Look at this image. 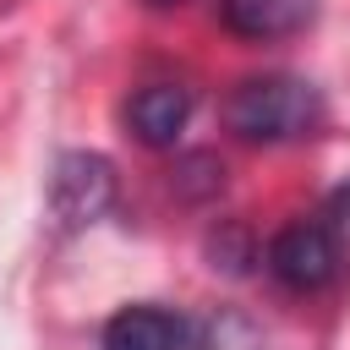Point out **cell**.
Returning a JSON list of instances; mask_svg holds the SVG:
<instances>
[{
  "label": "cell",
  "mask_w": 350,
  "mask_h": 350,
  "mask_svg": "<svg viewBox=\"0 0 350 350\" xmlns=\"http://www.w3.org/2000/svg\"><path fill=\"white\" fill-rule=\"evenodd\" d=\"M126 120H131L137 142L170 148V142L186 131V120H191V88H180V82H148V88L126 104Z\"/></svg>",
  "instance_id": "5"
},
{
  "label": "cell",
  "mask_w": 350,
  "mask_h": 350,
  "mask_svg": "<svg viewBox=\"0 0 350 350\" xmlns=\"http://www.w3.org/2000/svg\"><path fill=\"white\" fill-rule=\"evenodd\" d=\"M268 273L295 290V295H312L323 290L334 273H339V241L328 224H284L273 241H268Z\"/></svg>",
  "instance_id": "2"
},
{
  "label": "cell",
  "mask_w": 350,
  "mask_h": 350,
  "mask_svg": "<svg viewBox=\"0 0 350 350\" xmlns=\"http://www.w3.org/2000/svg\"><path fill=\"white\" fill-rule=\"evenodd\" d=\"M224 126L246 142H295L323 126V93L290 71L246 77L224 98Z\"/></svg>",
  "instance_id": "1"
},
{
  "label": "cell",
  "mask_w": 350,
  "mask_h": 350,
  "mask_svg": "<svg viewBox=\"0 0 350 350\" xmlns=\"http://www.w3.org/2000/svg\"><path fill=\"white\" fill-rule=\"evenodd\" d=\"M148 5H180V0H148Z\"/></svg>",
  "instance_id": "8"
},
{
  "label": "cell",
  "mask_w": 350,
  "mask_h": 350,
  "mask_svg": "<svg viewBox=\"0 0 350 350\" xmlns=\"http://www.w3.org/2000/svg\"><path fill=\"white\" fill-rule=\"evenodd\" d=\"M317 16V0H224V27L252 44H273L301 33Z\"/></svg>",
  "instance_id": "6"
},
{
  "label": "cell",
  "mask_w": 350,
  "mask_h": 350,
  "mask_svg": "<svg viewBox=\"0 0 350 350\" xmlns=\"http://www.w3.org/2000/svg\"><path fill=\"white\" fill-rule=\"evenodd\" d=\"M115 202V170L98 153H60L55 175H49V213L66 230H82L93 219H104Z\"/></svg>",
  "instance_id": "3"
},
{
  "label": "cell",
  "mask_w": 350,
  "mask_h": 350,
  "mask_svg": "<svg viewBox=\"0 0 350 350\" xmlns=\"http://www.w3.org/2000/svg\"><path fill=\"white\" fill-rule=\"evenodd\" d=\"M104 350H202L197 328L164 306H126L104 328Z\"/></svg>",
  "instance_id": "4"
},
{
  "label": "cell",
  "mask_w": 350,
  "mask_h": 350,
  "mask_svg": "<svg viewBox=\"0 0 350 350\" xmlns=\"http://www.w3.org/2000/svg\"><path fill=\"white\" fill-rule=\"evenodd\" d=\"M334 202H339V208H345V213H350V186H345V191H339V197H334Z\"/></svg>",
  "instance_id": "7"
}]
</instances>
